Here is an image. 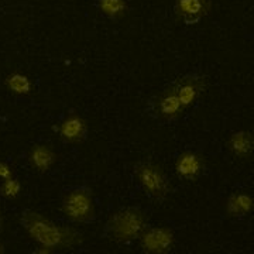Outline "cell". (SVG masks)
<instances>
[{
	"mask_svg": "<svg viewBox=\"0 0 254 254\" xmlns=\"http://www.w3.org/2000/svg\"><path fill=\"white\" fill-rule=\"evenodd\" d=\"M134 174L141 188L153 199L161 202L171 192V184L167 174L158 164L151 161H140L134 167Z\"/></svg>",
	"mask_w": 254,
	"mask_h": 254,
	"instance_id": "cell-4",
	"label": "cell"
},
{
	"mask_svg": "<svg viewBox=\"0 0 254 254\" xmlns=\"http://www.w3.org/2000/svg\"><path fill=\"white\" fill-rule=\"evenodd\" d=\"M6 89L18 96H26L30 95L33 91V83L30 81L27 75H23L20 72H13L6 76L4 79Z\"/></svg>",
	"mask_w": 254,
	"mask_h": 254,
	"instance_id": "cell-15",
	"label": "cell"
},
{
	"mask_svg": "<svg viewBox=\"0 0 254 254\" xmlns=\"http://www.w3.org/2000/svg\"><path fill=\"white\" fill-rule=\"evenodd\" d=\"M206 85H208V78L205 75L195 72L185 73L171 83L185 109H188L198 102L200 95L206 91Z\"/></svg>",
	"mask_w": 254,
	"mask_h": 254,
	"instance_id": "cell-7",
	"label": "cell"
},
{
	"mask_svg": "<svg viewBox=\"0 0 254 254\" xmlns=\"http://www.w3.org/2000/svg\"><path fill=\"white\" fill-rule=\"evenodd\" d=\"M185 108L171 85L154 95L148 102V115L161 122H173L182 116Z\"/></svg>",
	"mask_w": 254,
	"mask_h": 254,
	"instance_id": "cell-5",
	"label": "cell"
},
{
	"mask_svg": "<svg viewBox=\"0 0 254 254\" xmlns=\"http://www.w3.org/2000/svg\"><path fill=\"white\" fill-rule=\"evenodd\" d=\"M89 133V125L86 119L76 113H71L58 126V136L66 144H79L86 140Z\"/></svg>",
	"mask_w": 254,
	"mask_h": 254,
	"instance_id": "cell-10",
	"label": "cell"
},
{
	"mask_svg": "<svg viewBox=\"0 0 254 254\" xmlns=\"http://www.w3.org/2000/svg\"><path fill=\"white\" fill-rule=\"evenodd\" d=\"M11 177H13V168L7 163L0 161V180L4 181V180L11 178Z\"/></svg>",
	"mask_w": 254,
	"mask_h": 254,
	"instance_id": "cell-17",
	"label": "cell"
},
{
	"mask_svg": "<svg viewBox=\"0 0 254 254\" xmlns=\"http://www.w3.org/2000/svg\"><path fill=\"white\" fill-rule=\"evenodd\" d=\"M206 170L205 157L195 151H184L175 160V174L180 180L195 182Z\"/></svg>",
	"mask_w": 254,
	"mask_h": 254,
	"instance_id": "cell-9",
	"label": "cell"
},
{
	"mask_svg": "<svg viewBox=\"0 0 254 254\" xmlns=\"http://www.w3.org/2000/svg\"><path fill=\"white\" fill-rule=\"evenodd\" d=\"M98 10L110 20H120L128 13V3L127 0H98Z\"/></svg>",
	"mask_w": 254,
	"mask_h": 254,
	"instance_id": "cell-14",
	"label": "cell"
},
{
	"mask_svg": "<svg viewBox=\"0 0 254 254\" xmlns=\"http://www.w3.org/2000/svg\"><path fill=\"white\" fill-rule=\"evenodd\" d=\"M0 219H1V213H0Z\"/></svg>",
	"mask_w": 254,
	"mask_h": 254,
	"instance_id": "cell-19",
	"label": "cell"
},
{
	"mask_svg": "<svg viewBox=\"0 0 254 254\" xmlns=\"http://www.w3.org/2000/svg\"><path fill=\"white\" fill-rule=\"evenodd\" d=\"M138 243L144 253L167 254L175 245V235L167 226H147L138 237Z\"/></svg>",
	"mask_w": 254,
	"mask_h": 254,
	"instance_id": "cell-6",
	"label": "cell"
},
{
	"mask_svg": "<svg viewBox=\"0 0 254 254\" xmlns=\"http://www.w3.org/2000/svg\"><path fill=\"white\" fill-rule=\"evenodd\" d=\"M148 218L141 209L128 206L115 212L103 227V237L110 242L128 245L138 240L147 225Z\"/></svg>",
	"mask_w": 254,
	"mask_h": 254,
	"instance_id": "cell-2",
	"label": "cell"
},
{
	"mask_svg": "<svg viewBox=\"0 0 254 254\" xmlns=\"http://www.w3.org/2000/svg\"><path fill=\"white\" fill-rule=\"evenodd\" d=\"M4 252H6V246H4L3 242H0V254H3Z\"/></svg>",
	"mask_w": 254,
	"mask_h": 254,
	"instance_id": "cell-18",
	"label": "cell"
},
{
	"mask_svg": "<svg viewBox=\"0 0 254 254\" xmlns=\"http://www.w3.org/2000/svg\"><path fill=\"white\" fill-rule=\"evenodd\" d=\"M254 209V199L246 192H233L226 200V213L230 218H246Z\"/></svg>",
	"mask_w": 254,
	"mask_h": 254,
	"instance_id": "cell-13",
	"label": "cell"
},
{
	"mask_svg": "<svg viewBox=\"0 0 254 254\" xmlns=\"http://www.w3.org/2000/svg\"><path fill=\"white\" fill-rule=\"evenodd\" d=\"M227 150L239 160H247L253 155L254 137L247 130L232 133L227 138Z\"/></svg>",
	"mask_w": 254,
	"mask_h": 254,
	"instance_id": "cell-12",
	"label": "cell"
},
{
	"mask_svg": "<svg viewBox=\"0 0 254 254\" xmlns=\"http://www.w3.org/2000/svg\"><path fill=\"white\" fill-rule=\"evenodd\" d=\"M20 225L41 247L54 250L73 249L83 243V235L78 229L61 226L36 210L26 209L20 213Z\"/></svg>",
	"mask_w": 254,
	"mask_h": 254,
	"instance_id": "cell-1",
	"label": "cell"
},
{
	"mask_svg": "<svg viewBox=\"0 0 254 254\" xmlns=\"http://www.w3.org/2000/svg\"><path fill=\"white\" fill-rule=\"evenodd\" d=\"M64 216L72 223H89L95 220L96 209L93 192L89 187H76L64 196L61 203Z\"/></svg>",
	"mask_w": 254,
	"mask_h": 254,
	"instance_id": "cell-3",
	"label": "cell"
},
{
	"mask_svg": "<svg viewBox=\"0 0 254 254\" xmlns=\"http://www.w3.org/2000/svg\"><path fill=\"white\" fill-rule=\"evenodd\" d=\"M21 190H23L21 182L14 177H11L9 180H4L0 184V195L6 199H16L21 193Z\"/></svg>",
	"mask_w": 254,
	"mask_h": 254,
	"instance_id": "cell-16",
	"label": "cell"
},
{
	"mask_svg": "<svg viewBox=\"0 0 254 254\" xmlns=\"http://www.w3.org/2000/svg\"><path fill=\"white\" fill-rule=\"evenodd\" d=\"M212 10V0H175L174 13L185 26L198 24Z\"/></svg>",
	"mask_w": 254,
	"mask_h": 254,
	"instance_id": "cell-8",
	"label": "cell"
},
{
	"mask_svg": "<svg viewBox=\"0 0 254 254\" xmlns=\"http://www.w3.org/2000/svg\"><path fill=\"white\" fill-rule=\"evenodd\" d=\"M30 167L40 174H46L50 171L54 164L57 163V153L53 147L48 144H34L31 145L27 155Z\"/></svg>",
	"mask_w": 254,
	"mask_h": 254,
	"instance_id": "cell-11",
	"label": "cell"
}]
</instances>
